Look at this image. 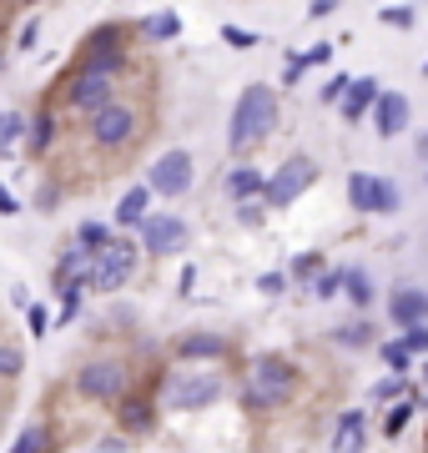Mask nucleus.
<instances>
[{
  "label": "nucleus",
  "instance_id": "1",
  "mask_svg": "<svg viewBox=\"0 0 428 453\" xmlns=\"http://www.w3.org/2000/svg\"><path fill=\"white\" fill-rule=\"evenodd\" d=\"M166 121V56L141 20H101L31 101L35 196L86 202L151 157Z\"/></svg>",
  "mask_w": 428,
  "mask_h": 453
},
{
  "label": "nucleus",
  "instance_id": "2",
  "mask_svg": "<svg viewBox=\"0 0 428 453\" xmlns=\"http://www.w3.org/2000/svg\"><path fill=\"white\" fill-rule=\"evenodd\" d=\"M252 5H257V0H252Z\"/></svg>",
  "mask_w": 428,
  "mask_h": 453
}]
</instances>
